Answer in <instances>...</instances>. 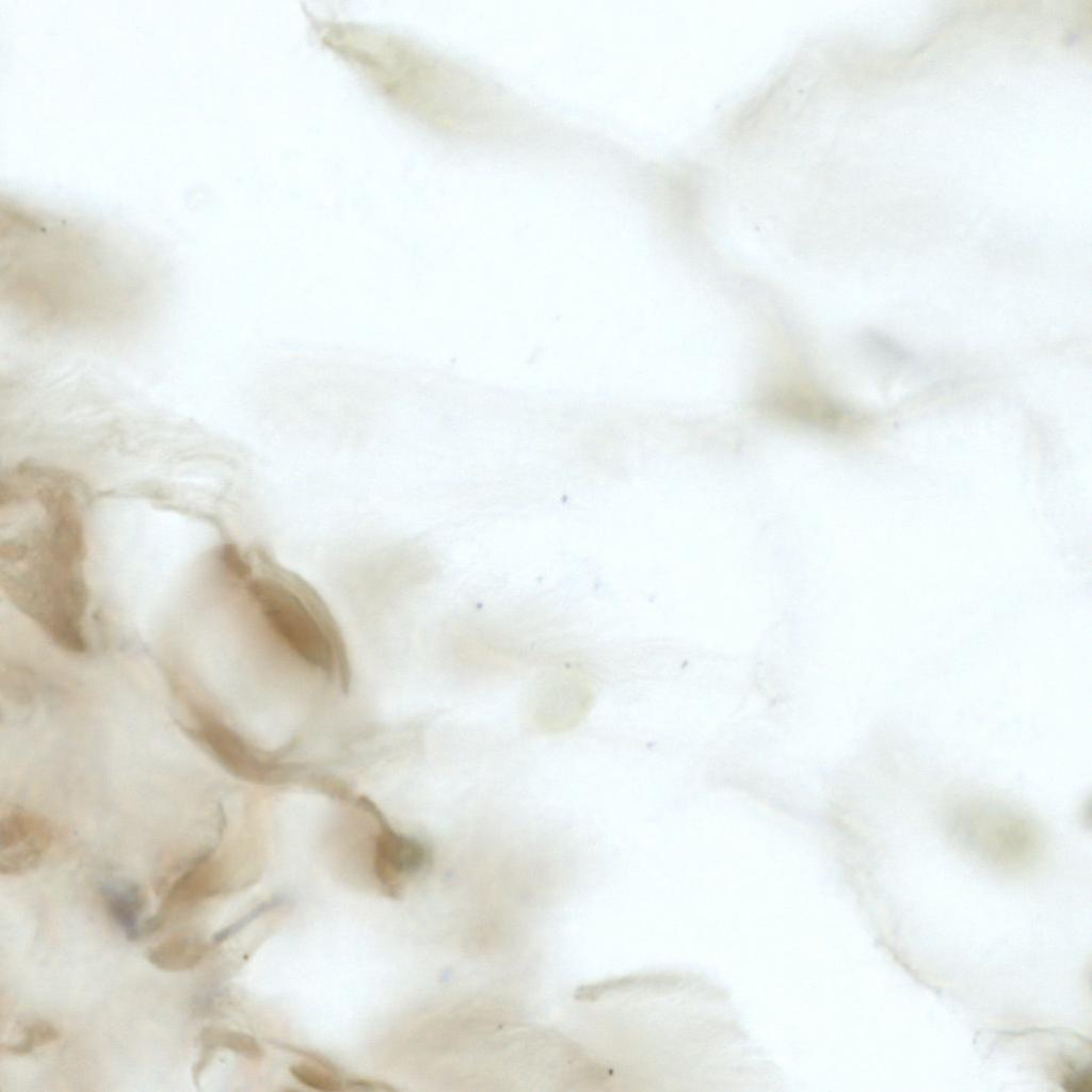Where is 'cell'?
I'll list each match as a JSON object with an SVG mask.
<instances>
[{
  "mask_svg": "<svg viewBox=\"0 0 1092 1092\" xmlns=\"http://www.w3.org/2000/svg\"><path fill=\"white\" fill-rule=\"evenodd\" d=\"M22 1038L13 1044H2V1050L15 1056H25L34 1048L48 1045L59 1039L58 1029L48 1022L33 1021L21 1030Z\"/></svg>",
  "mask_w": 1092,
  "mask_h": 1092,
  "instance_id": "cell-11",
  "label": "cell"
},
{
  "mask_svg": "<svg viewBox=\"0 0 1092 1092\" xmlns=\"http://www.w3.org/2000/svg\"><path fill=\"white\" fill-rule=\"evenodd\" d=\"M1 590L55 645L89 649L84 511L77 484L58 469L23 465L1 486Z\"/></svg>",
  "mask_w": 1092,
  "mask_h": 1092,
  "instance_id": "cell-1",
  "label": "cell"
},
{
  "mask_svg": "<svg viewBox=\"0 0 1092 1092\" xmlns=\"http://www.w3.org/2000/svg\"><path fill=\"white\" fill-rule=\"evenodd\" d=\"M222 889L221 866L212 858L210 851H204L182 867L180 874L168 887L159 912L166 917L171 909L197 903L220 894Z\"/></svg>",
  "mask_w": 1092,
  "mask_h": 1092,
  "instance_id": "cell-7",
  "label": "cell"
},
{
  "mask_svg": "<svg viewBox=\"0 0 1092 1092\" xmlns=\"http://www.w3.org/2000/svg\"><path fill=\"white\" fill-rule=\"evenodd\" d=\"M194 719L190 735L228 772L258 783H275L289 778L291 771L268 760L209 710L191 703Z\"/></svg>",
  "mask_w": 1092,
  "mask_h": 1092,
  "instance_id": "cell-3",
  "label": "cell"
},
{
  "mask_svg": "<svg viewBox=\"0 0 1092 1092\" xmlns=\"http://www.w3.org/2000/svg\"><path fill=\"white\" fill-rule=\"evenodd\" d=\"M381 828L375 839L374 872L387 894L398 895L402 879L421 871L430 861V850L421 840L396 832L371 801L360 798Z\"/></svg>",
  "mask_w": 1092,
  "mask_h": 1092,
  "instance_id": "cell-5",
  "label": "cell"
},
{
  "mask_svg": "<svg viewBox=\"0 0 1092 1092\" xmlns=\"http://www.w3.org/2000/svg\"><path fill=\"white\" fill-rule=\"evenodd\" d=\"M203 1047L229 1049L247 1059H259L261 1050L256 1041L246 1033L219 1028H205L198 1035Z\"/></svg>",
  "mask_w": 1092,
  "mask_h": 1092,
  "instance_id": "cell-10",
  "label": "cell"
},
{
  "mask_svg": "<svg viewBox=\"0 0 1092 1092\" xmlns=\"http://www.w3.org/2000/svg\"><path fill=\"white\" fill-rule=\"evenodd\" d=\"M1092 1073L1090 1062L1064 1075L1061 1086L1069 1092H1091Z\"/></svg>",
  "mask_w": 1092,
  "mask_h": 1092,
  "instance_id": "cell-14",
  "label": "cell"
},
{
  "mask_svg": "<svg viewBox=\"0 0 1092 1092\" xmlns=\"http://www.w3.org/2000/svg\"><path fill=\"white\" fill-rule=\"evenodd\" d=\"M275 904H277L276 901H268L266 903H261L259 906L255 908L253 911L248 912L246 915H244L243 917H241L240 919H238L234 924H231V925L221 929L220 931H218L212 936V941L215 944L223 943L224 941H226L227 938L231 937L232 935L238 933L240 930H242L253 919H255L260 914H262L263 912H266L267 910H269L270 908H272Z\"/></svg>",
  "mask_w": 1092,
  "mask_h": 1092,
  "instance_id": "cell-13",
  "label": "cell"
},
{
  "mask_svg": "<svg viewBox=\"0 0 1092 1092\" xmlns=\"http://www.w3.org/2000/svg\"><path fill=\"white\" fill-rule=\"evenodd\" d=\"M946 828L965 847L995 861L1017 862L1032 855L1039 825L1021 809L987 798H967L952 805Z\"/></svg>",
  "mask_w": 1092,
  "mask_h": 1092,
  "instance_id": "cell-2",
  "label": "cell"
},
{
  "mask_svg": "<svg viewBox=\"0 0 1092 1092\" xmlns=\"http://www.w3.org/2000/svg\"><path fill=\"white\" fill-rule=\"evenodd\" d=\"M100 896L108 915L126 938L136 941L142 937L140 918L146 905L143 888L133 881H113L100 887Z\"/></svg>",
  "mask_w": 1092,
  "mask_h": 1092,
  "instance_id": "cell-8",
  "label": "cell"
},
{
  "mask_svg": "<svg viewBox=\"0 0 1092 1092\" xmlns=\"http://www.w3.org/2000/svg\"><path fill=\"white\" fill-rule=\"evenodd\" d=\"M291 1074L303 1085L318 1091H337L341 1082L335 1074L323 1066L300 1062L291 1066Z\"/></svg>",
  "mask_w": 1092,
  "mask_h": 1092,
  "instance_id": "cell-12",
  "label": "cell"
},
{
  "mask_svg": "<svg viewBox=\"0 0 1092 1092\" xmlns=\"http://www.w3.org/2000/svg\"><path fill=\"white\" fill-rule=\"evenodd\" d=\"M207 946L198 938L187 935L170 937L149 948L148 962L164 971H184L196 967L204 959Z\"/></svg>",
  "mask_w": 1092,
  "mask_h": 1092,
  "instance_id": "cell-9",
  "label": "cell"
},
{
  "mask_svg": "<svg viewBox=\"0 0 1092 1092\" xmlns=\"http://www.w3.org/2000/svg\"><path fill=\"white\" fill-rule=\"evenodd\" d=\"M52 839V825L45 817L21 807L10 809L1 820V873L21 874L34 869Z\"/></svg>",
  "mask_w": 1092,
  "mask_h": 1092,
  "instance_id": "cell-6",
  "label": "cell"
},
{
  "mask_svg": "<svg viewBox=\"0 0 1092 1092\" xmlns=\"http://www.w3.org/2000/svg\"><path fill=\"white\" fill-rule=\"evenodd\" d=\"M760 411L776 419L824 433L851 425L850 411L824 391L805 385L771 387L757 401Z\"/></svg>",
  "mask_w": 1092,
  "mask_h": 1092,
  "instance_id": "cell-4",
  "label": "cell"
}]
</instances>
